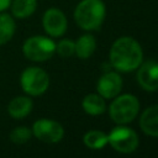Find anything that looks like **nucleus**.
Wrapping results in <instances>:
<instances>
[{"label": "nucleus", "instance_id": "obj_1", "mask_svg": "<svg viewBox=\"0 0 158 158\" xmlns=\"http://www.w3.org/2000/svg\"><path fill=\"white\" fill-rule=\"evenodd\" d=\"M142 59V47L132 37H120L111 46L110 63L117 72H132L139 67Z\"/></svg>", "mask_w": 158, "mask_h": 158}, {"label": "nucleus", "instance_id": "obj_2", "mask_svg": "<svg viewBox=\"0 0 158 158\" xmlns=\"http://www.w3.org/2000/svg\"><path fill=\"white\" fill-rule=\"evenodd\" d=\"M105 4L101 0H81L74 10L77 25L85 31L98 30L105 19Z\"/></svg>", "mask_w": 158, "mask_h": 158}, {"label": "nucleus", "instance_id": "obj_3", "mask_svg": "<svg viewBox=\"0 0 158 158\" xmlns=\"http://www.w3.org/2000/svg\"><path fill=\"white\" fill-rule=\"evenodd\" d=\"M139 111V101L132 94L116 95L109 106V114L117 125H126L136 118Z\"/></svg>", "mask_w": 158, "mask_h": 158}, {"label": "nucleus", "instance_id": "obj_4", "mask_svg": "<svg viewBox=\"0 0 158 158\" xmlns=\"http://www.w3.org/2000/svg\"><path fill=\"white\" fill-rule=\"evenodd\" d=\"M25 57L33 62H44L56 52V43L46 36H32L27 38L22 46Z\"/></svg>", "mask_w": 158, "mask_h": 158}, {"label": "nucleus", "instance_id": "obj_5", "mask_svg": "<svg viewBox=\"0 0 158 158\" xmlns=\"http://www.w3.org/2000/svg\"><path fill=\"white\" fill-rule=\"evenodd\" d=\"M20 84L26 94L38 96L47 91L49 86V77L40 67H28L21 73Z\"/></svg>", "mask_w": 158, "mask_h": 158}, {"label": "nucleus", "instance_id": "obj_6", "mask_svg": "<svg viewBox=\"0 0 158 158\" xmlns=\"http://www.w3.org/2000/svg\"><path fill=\"white\" fill-rule=\"evenodd\" d=\"M107 143L120 153H132L137 149L139 139L132 128L121 125L107 135Z\"/></svg>", "mask_w": 158, "mask_h": 158}, {"label": "nucleus", "instance_id": "obj_7", "mask_svg": "<svg viewBox=\"0 0 158 158\" xmlns=\"http://www.w3.org/2000/svg\"><path fill=\"white\" fill-rule=\"evenodd\" d=\"M32 135H35V137L42 142L57 143L63 138L64 128L59 122L54 120L40 118L35 121L32 126Z\"/></svg>", "mask_w": 158, "mask_h": 158}, {"label": "nucleus", "instance_id": "obj_8", "mask_svg": "<svg viewBox=\"0 0 158 158\" xmlns=\"http://www.w3.org/2000/svg\"><path fill=\"white\" fill-rule=\"evenodd\" d=\"M42 25L44 31L51 37H60L67 30V17L62 10L57 7H49L43 14Z\"/></svg>", "mask_w": 158, "mask_h": 158}, {"label": "nucleus", "instance_id": "obj_9", "mask_svg": "<svg viewBox=\"0 0 158 158\" xmlns=\"http://www.w3.org/2000/svg\"><path fill=\"white\" fill-rule=\"evenodd\" d=\"M137 81L146 91H156L158 89V62L149 59L141 63L137 72Z\"/></svg>", "mask_w": 158, "mask_h": 158}, {"label": "nucleus", "instance_id": "obj_10", "mask_svg": "<svg viewBox=\"0 0 158 158\" xmlns=\"http://www.w3.org/2000/svg\"><path fill=\"white\" fill-rule=\"evenodd\" d=\"M122 79L117 72H107L100 77L96 84V90L99 95L104 99H112L121 91Z\"/></svg>", "mask_w": 158, "mask_h": 158}, {"label": "nucleus", "instance_id": "obj_11", "mask_svg": "<svg viewBox=\"0 0 158 158\" xmlns=\"http://www.w3.org/2000/svg\"><path fill=\"white\" fill-rule=\"evenodd\" d=\"M139 127L146 135L158 137V105H152L142 112Z\"/></svg>", "mask_w": 158, "mask_h": 158}, {"label": "nucleus", "instance_id": "obj_12", "mask_svg": "<svg viewBox=\"0 0 158 158\" xmlns=\"http://www.w3.org/2000/svg\"><path fill=\"white\" fill-rule=\"evenodd\" d=\"M33 102L28 96H16L7 105V112L12 118H23L32 110Z\"/></svg>", "mask_w": 158, "mask_h": 158}, {"label": "nucleus", "instance_id": "obj_13", "mask_svg": "<svg viewBox=\"0 0 158 158\" xmlns=\"http://www.w3.org/2000/svg\"><path fill=\"white\" fill-rule=\"evenodd\" d=\"M81 106L88 115H93V116L101 115L106 110L105 99L99 94H88L83 99Z\"/></svg>", "mask_w": 158, "mask_h": 158}, {"label": "nucleus", "instance_id": "obj_14", "mask_svg": "<svg viewBox=\"0 0 158 158\" xmlns=\"http://www.w3.org/2000/svg\"><path fill=\"white\" fill-rule=\"evenodd\" d=\"M74 44H75V52H74V53H75L80 59H86V58H89V57L94 53V51H95V48H96L95 37H94L93 35H89V33L80 36V37L74 42Z\"/></svg>", "mask_w": 158, "mask_h": 158}, {"label": "nucleus", "instance_id": "obj_15", "mask_svg": "<svg viewBox=\"0 0 158 158\" xmlns=\"http://www.w3.org/2000/svg\"><path fill=\"white\" fill-rule=\"evenodd\" d=\"M11 14L17 19H26L31 16L37 7V0H12Z\"/></svg>", "mask_w": 158, "mask_h": 158}, {"label": "nucleus", "instance_id": "obj_16", "mask_svg": "<svg viewBox=\"0 0 158 158\" xmlns=\"http://www.w3.org/2000/svg\"><path fill=\"white\" fill-rule=\"evenodd\" d=\"M15 28H16V25H15V21L14 19L6 14V12H0V46L7 43L14 33H15Z\"/></svg>", "mask_w": 158, "mask_h": 158}, {"label": "nucleus", "instance_id": "obj_17", "mask_svg": "<svg viewBox=\"0 0 158 158\" xmlns=\"http://www.w3.org/2000/svg\"><path fill=\"white\" fill-rule=\"evenodd\" d=\"M83 142L90 149H101L107 144V135L102 131L91 130L84 135Z\"/></svg>", "mask_w": 158, "mask_h": 158}, {"label": "nucleus", "instance_id": "obj_18", "mask_svg": "<svg viewBox=\"0 0 158 158\" xmlns=\"http://www.w3.org/2000/svg\"><path fill=\"white\" fill-rule=\"evenodd\" d=\"M31 136H32V130H30L26 126H19L10 132V139L16 144H23L28 142Z\"/></svg>", "mask_w": 158, "mask_h": 158}, {"label": "nucleus", "instance_id": "obj_19", "mask_svg": "<svg viewBox=\"0 0 158 158\" xmlns=\"http://www.w3.org/2000/svg\"><path fill=\"white\" fill-rule=\"evenodd\" d=\"M56 52L63 57V58H67V57H70L74 54L75 52V44L73 41L65 38V40H62L59 41L57 44H56Z\"/></svg>", "mask_w": 158, "mask_h": 158}, {"label": "nucleus", "instance_id": "obj_20", "mask_svg": "<svg viewBox=\"0 0 158 158\" xmlns=\"http://www.w3.org/2000/svg\"><path fill=\"white\" fill-rule=\"evenodd\" d=\"M12 0H0V12L5 11L7 7H10Z\"/></svg>", "mask_w": 158, "mask_h": 158}]
</instances>
